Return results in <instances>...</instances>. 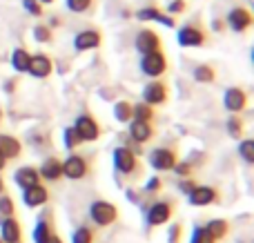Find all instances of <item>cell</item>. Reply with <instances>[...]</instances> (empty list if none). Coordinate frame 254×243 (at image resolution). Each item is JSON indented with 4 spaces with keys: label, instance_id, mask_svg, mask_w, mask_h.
<instances>
[{
    "label": "cell",
    "instance_id": "8fae6325",
    "mask_svg": "<svg viewBox=\"0 0 254 243\" xmlns=\"http://www.w3.org/2000/svg\"><path fill=\"white\" fill-rule=\"evenodd\" d=\"M134 47H136V52H138L140 56H145V54H152V52L163 49V40H161V36H158L154 29L145 27V29H140L138 34H136Z\"/></svg>",
    "mask_w": 254,
    "mask_h": 243
},
{
    "label": "cell",
    "instance_id": "8d00e7d4",
    "mask_svg": "<svg viewBox=\"0 0 254 243\" xmlns=\"http://www.w3.org/2000/svg\"><path fill=\"white\" fill-rule=\"evenodd\" d=\"M22 9L34 18H43L45 16V4H40L38 0H22Z\"/></svg>",
    "mask_w": 254,
    "mask_h": 243
},
{
    "label": "cell",
    "instance_id": "ee69618b",
    "mask_svg": "<svg viewBox=\"0 0 254 243\" xmlns=\"http://www.w3.org/2000/svg\"><path fill=\"white\" fill-rule=\"evenodd\" d=\"M47 25L52 27V29H56L58 25H63V18H61V16H52V18H49V22H47Z\"/></svg>",
    "mask_w": 254,
    "mask_h": 243
},
{
    "label": "cell",
    "instance_id": "d6986e66",
    "mask_svg": "<svg viewBox=\"0 0 254 243\" xmlns=\"http://www.w3.org/2000/svg\"><path fill=\"white\" fill-rule=\"evenodd\" d=\"M0 241L2 243H22V226L16 217H7L0 221Z\"/></svg>",
    "mask_w": 254,
    "mask_h": 243
},
{
    "label": "cell",
    "instance_id": "836d02e7",
    "mask_svg": "<svg viewBox=\"0 0 254 243\" xmlns=\"http://www.w3.org/2000/svg\"><path fill=\"white\" fill-rule=\"evenodd\" d=\"M0 217L7 219V217H16V203H13V199L4 192V194H0Z\"/></svg>",
    "mask_w": 254,
    "mask_h": 243
},
{
    "label": "cell",
    "instance_id": "60d3db41",
    "mask_svg": "<svg viewBox=\"0 0 254 243\" xmlns=\"http://www.w3.org/2000/svg\"><path fill=\"white\" fill-rule=\"evenodd\" d=\"M147 194H156V192H161L163 190V181H161V177H149V181L145 183V187H143Z\"/></svg>",
    "mask_w": 254,
    "mask_h": 243
},
{
    "label": "cell",
    "instance_id": "bcb514c9",
    "mask_svg": "<svg viewBox=\"0 0 254 243\" xmlns=\"http://www.w3.org/2000/svg\"><path fill=\"white\" fill-rule=\"evenodd\" d=\"M47 243H65V241H63V239H61V237H58V235H56V232H54V235H52V237H49V241H47Z\"/></svg>",
    "mask_w": 254,
    "mask_h": 243
},
{
    "label": "cell",
    "instance_id": "681fc988",
    "mask_svg": "<svg viewBox=\"0 0 254 243\" xmlns=\"http://www.w3.org/2000/svg\"><path fill=\"white\" fill-rule=\"evenodd\" d=\"M38 2H40V4H52L54 0H38Z\"/></svg>",
    "mask_w": 254,
    "mask_h": 243
},
{
    "label": "cell",
    "instance_id": "30bf717a",
    "mask_svg": "<svg viewBox=\"0 0 254 243\" xmlns=\"http://www.w3.org/2000/svg\"><path fill=\"white\" fill-rule=\"evenodd\" d=\"M167 101H170V87L165 80H149L143 87V103H147V105L158 107L165 105Z\"/></svg>",
    "mask_w": 254,
    "mask_h": 243
},
{
    "label": "cell",
    "instance_id": "ffe728a7",
    "mask_svg": "<svg viewBox=\"0 0 254 243\" xmlns=\"http://www.w3.org/2000/svg\"><path fill=\"white\" fill-rule=\"evenodd\" d=\"M38 174L43 181L47 183H56L63 179V161L58 159V156H47V159L43 161V165L38 168Z\"/></svg>",
    "mask_w": 254,
    "mask_h": 243
},
{
    "label": "cell",
    "instance_id": "4dcf8cb0",
    "mask_svg": "<svg viewBox=\"0 0 254 243\" xmlns=\"http://www.w3.org/2000/svg\"><path fill=\"white\" fill-rule=\"evenodd\" d=\"M239 159L248 165L254 163V141L252 138H243V141H239Z\"/></svg>",
    "mask_w": 254,
    "mask_h": 243
},
{
    "label": "cell",
    "instance_id": "6da1fadb",
    "mask_svg": "<svg viewBox=\"0 0 254 243\" xmlns=\"http://www.w3.org/2000/svg\"><path fill=\"white\" fill-rule=\"evenodd\" d=\"M112 161H114V170L121 177H136L140 174V163H138V154L131 147L119 145L112 152Z\"/></svg>",
    "mask_w": 254,
    "mask_h": 243
},
{
    "label": "cell",
    "instance_id": "b9f144b4",
    "mask_svg": "<svg viewBox=\"0 0 254 243\" xmlns=\"http://www.w3.org/2000/svg\"><path fill=\"white\" fill-rule=\"evenodd\" d=\"M196 185H198V183L194 181L192 177H188V179H179V190L183 192V194H190V192H192Z\"/></svg>",
    "mask_w": 254,
    "mask_h": 243
},
{
    "label": "cell",
    "instance_id": "44dd1931",
    "mask_svg": "<svg viewBox=\"0 0 254 243\" xmlns=\"http://www.w3.org/2000/svg\"><path fill=\"white\" fill-rule=\"evenodd\" d=\"M40 181H43V179H40V174H38V168H34V165H22V168H18L16 172H13V183H16L20 190L38 185Z\"/></svg>",
    "mask_w": 254,
    "mask_h": 243
},
{
    "label": "cell",
    "instance_id": "9c48e42d",
    "mask_svg": "<svg viewBox=\"0 0 254 243\" xmlns=\"http://www.w3.org/2000/svg\"><path fill=\"white\" fill-rule=\"evenodd\" d=\"M252 22H254L252 11L248 7H241V4L232 7L228 11V16H225V27H230V29L237 31V34H246L252 27Z\"/></svg>",
    "mask_w": 254,
    "mask_h": 243
},
{
    "label": "cell",
    "instance_id": "5b68a950",
    "mask_svg": "<svg viewBox=\"0 0 254 243\" xmlns=\"http://www.w3.org/2000/svg\"><path fill=\"white\" fill-rule=\"evenodd\" d=\"M71 127L76 129V134L80 136V141H83V143L98 141V138H101V134H103L101 123H98L92 114H87V112L76 116V121H74V125H71Z\"/></svg>",
    "mask_w": 254,
    "mask_h": 243
},
{
    "label": "cell",
    "instance_id": "603a6c76",
    "mask_svg": "<svg viewBox=\"0 0 254 243\" xmlns=\"http://www.w3.org/2000/svg\"><path fill=\"white\" fill-rule=\"evenodd\" d=\"M205 230L210 232L214 241H223L230 235V221L228 219H212V221L205 223Z\"/></svg>",
    "mask_w": 254,
    "mask_h": 243
},
{
    "label": "cell",
    "instance_id": "5bb4252c",
    "mask_svg": "<svg viewBox=\"0 0 254 243\" xmlns=\"http://www.w3.org/2000/svg\"><path fill=\"white\" fill-rule=\"evenodd\" d=\"M219 199H221V194L214 185H196L188 194L190 205H194V208H207V205H214V203H219Z\"/></svg>",
    "mask_w": 254,
    "mask_h": 243
},
{
    "label": "cell",
    "instance_id": "9a60e30c",
    "mask_svg": "<svg viewBox=\"0 0 254 243\" xmlns=\"http://www.w3.org/2000/svg\"><path fill=\"white\" fill-rule=\"evenodd\" d=\"M248 101H250V96H248V92L243 87H228L223 94V107L230 112V114H241L243 110L248 107Z\"/></svg>",
    "mask_w": 254,
    "mask_h": 243
},
{
    "label": "cell",
    "instance_id": "e575fe53",
    "mask_svg": "<svg viewBox=\"0 0 254 243\" xmlns=\"http://www.w3.org/2000/svg\"><path fill=\"white\" fill-rule=\"evenodd\" d=\"M65 4L71 13H87L92 11L94 0H65Z\"/></svg>",
    "mask_w": 254,
    "mask_h": 243
},
{
    "label": "cell",
    "instance_id": "f6af8a7d",
    "mask_svg": "<svg viewBox=\"0 0 254 243\" xmlns=\"http://www.w3.org/2000/svg\"><path fill=\"white\" fill-rule=\"evenodd\" d=\"M212 25H214V27H212L214 31H225V20H219V18H216Z\"/></svg>",
    "mask_w": 254,
    "mask_h": 243
},
{
    "label": "cell",
    "instance_id": "277c9868",
    "mask_svg": "<svg viewBox=\"0 0 254 243\" xmlns=\"http://www.w3.org/2000/svg\"><path fill=\"white\" fill-rule=\"evenodd\" d=\"M138 65H140V71H143L145 76H149V78H161V76L170 69V61H167V56H165L163 49L140 56Z\"/></svg>",
    "mask_w": 254,
    "mask_h": 243
},
{
    "label": "cell",
    "instance_id": "7c38bea8",
    "mask_svg": "<svg viewBox=\"0 0 254 243\" xmlns=\"http://www.w3.org/2000/svg\"><path fill=\"white\" fill-rule=\"evenodd\" d=\"M103 45V31L96 29V27H89V29H83L74 36V49L78 54L83 52H92V49H98Z\"/></svg>",
    "mask_w": 254,
    "mask_h": 243
},
{
    "label": "cell",
    "instance_id": "52a82bcc",
    "mask_svg": "<svg viewBox=\"0 0 254 243\" xmlns=\"http://www.w3.org/2000/svg\"><path fill=\"white\" fill-rule=\"evenodd\" d=\"M176 163H179L176 147H154L149 152V168L156 172H172Z\"/></svg>",
    "mask_w": 254,
    "mask_h": 243
},
{
    "label": "cell",
    "instance_id": "ab89813d",
    "mask_svg": "<svg viewBox=\"0 0 254 243\" xmlns=\"http://www.w3.org/2000/svg\"><path fill=\"white\" fill-rule=\"evenodd\" d=\"M181 235H183V226L172 223L170 230H167V243H181Z\"/></svg>",
    "mask_w": 254,
    "mask_h": 243
},
{
    "label": "cell",
    "instance_id": "83f0119b",
    "mask_svg": "<svg viewBox=\"0 0 254 243\" xmlns=\"http://www.w3.org/2000/svg\"><path fill=\"white\" fill-rule=\"evenodd\" d=\"M34 40L40 45L54 43V29L47 25V22H38V25H34Z\"/></svg>",
    "mask_w": 254,
    "mask_h": 243
},
{
    "label": "cell",
    "instance_id": "7402d4cb",
    "mask_svg": "<svg viewBox=\"0 0 254 243\" xmlns=\"http://www.w3.org/2000/svg\"><path fill=\"white\" fill-rule=\"evenodd\" d=\"M0 152L7 161H16L22 154V143L11 134H0Z\"/></svg>",
    "mask_w": 254,
    "mask_h": 243
},
{
    "label": "cell",
    "instance_id": "816d5d0a",
    "mask_svg": "<svg viewBox=\"0 0 254 243\" xmlns=\"http://www.w3.org/2000/svg\"><path fill=\"white\" fill-rule=\"evenodd\" d=\"M0 243H2V241H0Z\"/></svg>",
    "mask_w": 254,
    "mask_h": 243
},
{
    "label": "cell",
    "instance_id": "f35d334b",
    "mask_svg": "<svg viewBox=\"0 0 254 243\" xmlns=\"http://www.w3.org/2000/svg\"><path fill=\"white\" fill-rule=\"evenodd\" d=\"M188 11V0H172L167 4V13L170 16H179V13H185Z\"/></svg>",
    "mask_w": 254,
    "mask_h": 243
},
{
    "label": "cell",
    "instance_id": "c3c4849f",
    "mask_svg": "<svg viewBox=\"0 0 254 243\" xmlns=\"http://www.w3.org/2000/svg\"><path fill=\"white\" fill-rule=\"evenodd\" d=\"M7 192V183H4V179L0 177V194H4Z\"/></svg>",
    "mask_w": 254,
    "mask_h": 243
},
{
    "label": "cell",
    "instance_id": "2e32d148",
    "mask_svg": "<svg viewBox=\"0 0 254 243\" xmlns=\"http://www.w3.org/2000/svg\"><path fill=\"white\" fill-rule=\"evenodd\" d=\"M134 16H136V20H140V22H161V25H165V27H176L174 16H170V13H163V9H158L156 4L140 7L138 11L134 13Z\"/></svg>",
    "mask_w": 254,
    "mask_h": 243
},
{
    "label": "cell",
    "instance_id": "3957f363",
    "mask_svg": "<svg viewBox=\"0 0 254 243\" xmlns=\"http://www.w3.org/2000/svg\"><path fill=\"white\" fill-rule=\"evenodd\" d=\"M89 219H92L98 228H110L119 221V208H116L114 203H110V201L96 199L89 205Z\"/></svg>",
    "mask_w": 254,
    "mask_h": 243
},
{
    "label": "cell",
    "instance_id": "8992f818",
    "mask_svg": "<svg viewBox=\"0 0 254 243\" xmlns=\"http://www.w3.org/2000/svg\"><path fill=\"white\" fill-rule=\"evenodd\" d=\"M174 217V203L172 201H154L145 212V223L147 228H161L172 221Z\"/></svg>",
    "mask_w": 254,
    "mask_h": 243
},
{
    "label": "cell",
    "instance_id": "d4e9b609",
    "mask_svg": "<svg viewBox=\"0 0 254 243\" xmlns=\"http://www.w3.org/2000/svg\"><path fill=\"white\" fill-rule=\"evenodd\" d=\"M54 221L52 219H38V223H36V228H34V243H47L49 241V237L54 235Z\"/></svg>",
    "mask_w": 254,
    "mask_h": 243
},
{
    "label": "cell",
    "instance_id": "484cf974",
    "mask_svg": "<svg viewBox=\"0 0 254 243\" xmlns=\"http://www.w3.org/2000/svg\"><path fill=\"white\" fill-rule=\"evenodd\" d=\"M154 119H156V110H154L152 105H147V103H136V105H131V121H145V123H154Z\"/></svg>",
    "mask_w": 254,
    "mask_h": 243
},
{
    "label": "cell",
    "instance_id": "1f68e13d",
    "mask_svg": "<svg viewBox=\"0 0 254 243\" xmlns=\"http://www.w3.org/2000/svg\"><path fill=\"white\" fill-rule=\"evenodd\" d=\"M225 129H228V134L232 138L241 141V136H243V119L239 114H232L228 119V123H225Z\"/></svg>",
    "mask_w": 254,
    "mask_h": 243
},
{
    "label": "cell",
    "instance_id": "d6a6232c",
    "mask_svg": "<svg viewBox=\"0 0 254 243\" xmlns=\"http://www.w3.org/2000/svg\"><path fill=\"white\" fill-rule=\"evenodd\" d=\"M114 119L119 121V123H129L131 121V103L129 101L114 103Z\"/></svg>",
    "mask_w": 254,
    "mask_h": 243
},
{
    "label": "cell",
    "instance_id": "cb8c5ba5",
    "mask_svg": "<svg viewBox=\"0 0 254 243\" xmlns=\"http://www.w3.org/2000/svg\"><path fill=\"white\" fill-rule=\"evenodd\" d=\"M29 61H31V52L27 47H16L11 52V67L18 71V74H27Z\"/></svg>",
    "mask_w": 254,
    "mask_h": 243
},
{
    "label": "cell",
    "instance_id": "f546056e",
    "mask_svg": "<svg viewBox=\"0 0 254 243\" xmlns=\"http://www.w3.org/2000/svg\"><path fill=\"white\" fill-rule=\"evenodd\" d=\"M63 145H65L69 152L78 150V147L83 145V141H80V136H78V134H76V129L71 127V125H69V127H65V129H63Z\"/></svg>",
    "mask_w": 254,
    "mask_h": 243
},
{
    "label": "cell",
    "instance_id": "f907efd6",
    "mask_svg": "<svg viewBox=\"0 0 254 243\" xmlns=\"http://www.w3.org/2000/svg\"><path fill=\"white\" fill-rule=\"evenodd\" d=\"M2 119H4V112H2V107H0V125H2Z\"/></svg>",
    "mask_w": 254,
    "mask_h": 243
},
{
    "label": "cell",
    "instance_id": "ac0fdd59",
    "mask_svg": "<svg viewBox=\"0 0 254 243\" xmlns=\"http://www.w3.org/2000/svg\"><path fill=\"white\" fill-rule=\"evenodd\" d=\"M47 201H49V190L43 185V183H38V185H31V187H27V190H22V203H25L27 208H31V210L43 208Z\"/></svg>",
    "mask_w": 254,
    "mask_h": 243
},
{
    "label": "cell",
    "instance_id": "7a4b0ae2",
    "mask_svg": "<svg viewBox=\"0 0 254 243\" xmlns=\"http://www.w3.org/2000/svg\"><path fill=\"white\" fill-rule=\"evenodd\" d=\"M176 40H179L181 47H203L210 40V34H207L205 27L194 20V22H185L183 27H179Z\"/></svg>",
    "mask_w": 254,
    "mask_h": 243
},
{
    "label": "cell",
    "instance_id": "4fadbf2b",
    "mask_svg": "<svg viewBox=\"0 0 254 243\" xmlns=\"http://www.w3.org/2000/svg\"><path fill=\"white\" fill-rule=\"evenodd\" d=\"M27 74L34 76L38 80H45L54 74V61L49 54H31V61H29V67H27Z\"/></svg>",
    "mask_w": 254,
    "mask_h": 243
},
{
    "label": "cell",
    "instance_id": "7bdbcfd3",
    "mask_svg": "<svg viewBox=\"0 0 254 243\" xmlns=\"http://www.w3.org/2000/svg\"><path fill=\"white\" fill-rule=\"evenodd\" d=\"M16 85H18V80H16V78H9L7 83L2 85V89H4V92H7V94H13V89H16Z\"/></svg>",
    "mask_w": 254,
    "mask_h": 243
},
{
    "label": "cell",
    "instance_id": "74e56055",
    "mask_svg": "<svg viewBox=\"0 0 254 243\" xmlns=\"http://www.w3.org/2000/svg\"><path fill=\"white\" fill-rule=\"evenodd\" d=\"M192 170H194V165L190 163V161H179L172 172H176L181 179H188V177H192Z\"/></svg>",
    "mask_w": 254,
    "mask_h": 243
},
{
    "label": "cell",
    "instance_id": "e0dca14e",
    "mask_svg": "<svg viewBox=\"0 0 254 243\" xmlns=\"http://www.w3.org/2000/svg\"><path fill=\"white\" fill-rule=\"evenodd\" d=\"M156 136L154 123H145V121H129V141L136 145H145Z\"/></svg>",
    "mask_w": 254,
    "mask_h": 243
},
{
    "label": "cell",
    "instance_id": "4316f807",
    "mask_svg": "<svg viewBox=\"0 0 254 243\" xmlns=\"http://www.w3.org/2000/svg\"><path fill=\"white\" fill-rule=\"evenodd\" d=\"M192 76H194V80H196V83H201V85H212V83L216 80V69H214L212 65H207V62H201V65L194 67Z\"/></svg>",
    "mask_w": 254,
    "mask_h": 243
},
{
    "label": "cell",
    "instance_id": "f1b7e54d",
    "mask_svg": "<svg viewBox=\"0 0 254 243\" xmlns=\"http://www.w3.org/2000/svg\"><path fill=\"white\" fill-rule=\"evenodd\" d=\"M96 241V230L92 226H78L71 235V243H94Z\"/></svg>",
    "mask_w": 254,
    "mask_h": 243
},
{
    "label": "cell",
    "instance_id": "7dc6e473",
    "mask_svg": "<svg viewBox=\"0 0 254 243\" xmlns=\"http://www.w3.org/2000/svg\"><path fill=\"white\" fill-rule=\"evenodd\" d=\"M4 168H7V159H4V156H2V152H0V172H2Z\"/></svg>",
    "mask_w": 254,
    "mask_h": 243
},
{
    "label": "cell",
    "instance_id": "d590c367",
    "mask_svg": "<svg viewBox=\"0 0 254 243\" xmlns=\"http://www.w3.org/2000/svg\"><path fill=\"white\" fill-rule=\"evenodd\" d=\"M190 243H216L212 239V235L205 230V226H194L192 237H190Z\"/></svg>",
    "mask_w": 254,
    "mask_h": 243
},
{
    "label": "cell",
    "instance_id": "ba28073f",
    "mask_svg": "<svg viewBox=\"0 0 254 243\" xmlns=\"http://www.w3.org/2000/svg\"><path fill=\"white\" fill-rule=\"evenodd\" d=\"M63 177L69 179V181H83L85 177H89V159L83 154L71 152L63 161Z\"/></svg>",
    "mask_w": 254,
    "mask_h": 243
}]
</instances>
